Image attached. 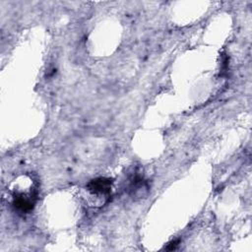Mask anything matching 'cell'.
Segmentation results:
<instances>
[{
  "label": "cell",
  "mask_w": 252,
  "mask_h": 252,
  "mask_svg": "<svg viewBox=\"0 0 252 252\" xmlns=\"http://www.w3.org/2000/svg\"><path fill=\"white\" fill-rule=\"evenodd\" d=\"M112 179L106 177H97L92 179L87 184V189L95 195H107L111 191Z\"/></svg>",
  "instance_id": "cell-1"
},
{
  "label": "cell",
  "mask_w": 252,
  "mask_h": 252,
  "mask_svg": "<svg viewBox=\"0 0 252 252\" xmlns=\"http://www.w3.org/2000/svg\"><path fill=\"white\" fill-rule=\"evenodd\" d=\"M178 243H179V240H178V239H177V240H173V241L169 242V243L166 245V247H164V249L167 250V251L175 250V249L177 248V246H178Z\"/></svg>",
  "instance_id": "cell-3"
},
{
  "label": "cell",
  "mask_w": 252,
  "mask_h": 252,
  "mask_svg": "<svg viewBox=\"0 0 252 252\" xmlns=\"http://www.w3.org/2000/svg\"><path fill=\"white\" fill-rule=\"evenodd\" d=\"M14 207L21 212H30L34 206V201L31 197H27L25 194H16L13 200Z\"/></svg>",
  "instance_id": "cell-2"
}]
</instances>
